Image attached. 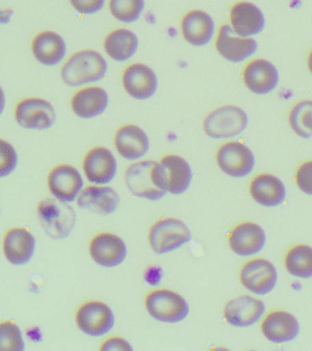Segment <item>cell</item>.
I'll use <instances>...</instances> for the list:
<instances>
[{
    "mask_svg": "<svg viewBox=\"0 0 312 351\" xmlns=\"http://www.w3.org/2000/svg\"><path fill=\"white\" fill-rule=\"evenodd\" d=\"M126 186L134 196L158 200L168 192V180L163 165L153 160L136 162L125 171Z\"/></svg>",
    "mask_w": 312,
    "mask_h": 351,
    "instance_id": "1",
    "label": "cell"
},
{
    "mask_svg": "<svg viewBox=\"0 0 312 351\" xmlns=\"http://www.w3.org/2000/svg\"><path fill=\"white\" fill-rule=\"evenodd\" d=\"M108 63L100 52L85 49L73 54L63 65L62 78L68 86L94 84L105 77Z\"/></svg>",
    "mask_w": 312,
    "mask_h": 351,
    "instance_id": "2",
    "label": "cell"
},
{
    "mask_svg": "<svg viewBox=\"0 0 312 351\" xmlns=\"http://www.w3.org/2000/svg\"><path fill=\"white\" fill-rule=\"evenodd\" d=\"M38 217L47 235L55 240L68 237L76 224V213L73 208L53 197L40 202Z\"/></svg>",
    "mask_w": 312,
    "mask_h": 351,
    "instance_id": "3",
    "label": "cell"
},
{
    "mask_svg": "<svg viewBox=\"0 0 312 351\" xmlns=\"http://www.w3.org/2000/svg\"><path fill=\"white\" fill-rule=\"evenodd\" d=\"M248 114L240 107L224 106L218 107L207 115L204 130L211 138L224 139L238 136L246 128Z\"/></svg>",
    "mask_w": 312,
    "mask_h": 351,
    "instance_id": "4",
    "label": "cell"
},
{
    "mask_svg": "<svg viewBox=\"0 0 312 351\" xmlns=\"http://www.w3.org/2000/svg\"><path fill=\"white\" fill-rule=\"evenodd\" d=\"M149 243L153 251L158 254L175 251L191 240L187 225L174 218L161 219L151 227Z\"/></svg>",
    "mask_w": 312,
    "mask_h": 351,
    "instance_id": "5",
    "label": "cell"
},
{
    "mask_svg": "<svg viewBox=\"0 0 312 351\" xmlns=\"http://www.w3.org/2000/svg\"><path fill=\"white\" fill-rule=\"evenodd\" d=\"M145 306L151 317L164 323H178L189 314L185 299L177 293L167 289L151 292L145 300Z\"/></svg>",
    "mask_w": 312,
    "mask_h": 351,
    "instance_id": "6",
    "label": "cell"
},
{
    "mask_svg": "<svg viewBox=\"0 0 312 351\" xmlns=\"http://www.w3.org/2000/svg\"><path fill=\"white\" fill-rule=\"evenodd\" d=\"M219 169L232 178H245L253 171L255 156L242 143L231 141L221 145L216 153Z\"/></svg>",
    "mask_w": 312,
    "mask_h": 351,
    "instance_id": "7",
    "label": "cell"
},
{
    "mask_svg": "<svg viewBox=\"0 0 312 351\" xmlns=\"http://www.w3.org/2000/svg\"><path fill=\"white\" fill-rule=\"evenodd\" d=\"M76 323L88 336H104L114 328V312L103 302H87L77 311Z\"/></svg>",
    "mask_w": 312,
    "mask_h": 351,
    "instance_id": "8",
    "label": "cell"
},
{
    "mask_svg": "<svg viewBox=\"0 0 312 351\" xmlns=\"http://www.w3.org/2000/svg\"><path fill=\"white\" fill-rule=\"evenodd\" d=\"M243 287L255 295H265L275 288L278 271L270 261L257 258L244 265L240 271Z\"/></svg>",
    "mask_w": 312,
    "mask_h": 351,
    "instance_id": "9",
    "label": "cell"
},
{
    "mask_svg": "<svg viewBox=\"0 0 312 351\" xmlns=\"http://www.w3.org/2000/svg\"><path fill=\"white\" fill-rule=\"evenodd\" d=\"M16 123L22 128L45 130L56 121V112L49 101L40 98H29L19 101L15 110Z\"/></svg>",
    "mask_w": 312,
    "mask_h": 351,
    "instance_id": "10",
    "label": "cell"
},
{
    "mask_svg": "<svg viewBox=\"0 0 312 351\" xmlns=\"http://www.w3.org/2000/svg\"><path fill=\"white\" fill-rule=\"evenodd\" d=\"M122 85L131 97L147 100L155 95L158 79L155 71L144 63L129 65L122 73Z\"/></svg>",
    "mask_w": 312,
    "mask_h": 351,
    "instance_id": "11",
    "label": "cell"
},
{
    "mask_svg": "<svg viewBox=\"0 0 312 351\" xmlns=\"http://www.w3.org/2000/svg\"><path fill=\"white\" fill-rule=\"evenodd\" d=\"M83 171L87 180L96 185H105L114 180L117 172V161L108 148L96 147L85 156Z\"/></svg>",
    "mask_w": 312,
    "mask_h": 351,
    "instance_id": "12",
    "label": "cell"
},
{
    "mask_svg": "<svg viewBox=\"0 0 312 351\" xmlns=\"http://www.w3.org/2000/svg\"><path fill=\"white\" fill-rule=\"evenodd\" d=\"M216 49L224 60L230 62H242L256 53L257 43L252 38L235 35L231 26L224 25L219 29Z\"/></svg>",
    "mask_w": 312,
    "mask_h": 351,
    "instance_id": "13",
    "label": "cell"
},
{
    "mask_svg": "<svg viewBox=\"0 0 312 351\" xmlns=\"http://www.w3.org/2000/svg\"><path fill=\"white\" fill-rule=\"evenodd\" d=\"M92 260L104 267L120 265L127 256V246L122 238L112 233H101L90 241Z\"/></svg>",
    "mask_w": 312,
    "mask_h": 351,
    "instance_id": "14",
    "label": "cell"
},
{
    "mask_svg": "<svg viewBox=\"0 0 312 351\" xmlns=\"http://www.w3.org/2000/svg\"><path fill=\"white\" fill-rule=\"evenodd\" d=\"M49 189L56 199L71 202L79 196L83 186L81 173L70 165H60L49 173Z\"/></svg>",
    "mask_w": 312,
    "mask_h": 351,
    "instance_id": "15",
    "label": "cell"
},
{
    "mask_svg": "<svg viewBox=\"0 0 312 351\" xmlns=\"http://www.w3.org/2000/svg\"><path fill=\"white\" fill-rule=\"evenodd\" d=\"M265 304L259 299L241 295L230 300L224 309L226 322L237 328L253 326L264 315Z\"/></svg>",
    "mask_w": 312,
    "mask_h": 351,
    "instance_id": "16",
    "label": "cell"
},
{
    "mask_svg": "<svg viewBox=\"0 0 312 351\" xmlns=\"http://www.w3.org/2000/svg\"><path fill=\"white\" fill-rule=\"evenodd\" d=\"M243 81L252 93L259 95H268L278 86V71L267 60H254L244 69Z\"/></svg>",
    "mask_w": 312,
    "mask_h": 351,
    "instance_id": "17",
    "label": "cell"
},
{
    "mask_svg": "<svg viewBox=\"0 0 312 351\" xmlns=\"http://www.w3.org/2000/svg\"><path fill=\"white\" fill-rule=\"evenodd\" d=\"M230 249L239 256L248 257L259 254L265 244V233L254 222L237 225L229 234Z\"/></svg>",
    "mask_w": 312,
    "mask_h": 351,
    "instance_id": "18",
    "label": "cell"
},
{
    "mask_svg": "<svg viewBox=\"0 0 312 351\" xmlns=\"http://www.w3.org/2000/svg\"><path fill=\"white\" fill-rule=\"evenodd\" d=\"M230 23L235 35L242 38L259 34L265 21L262 11L250 2H239L230 11Z\"/></svg>",
    "mask_w": 312,
    "mask_h": 351,
    "instance_id": "19",
    "label": "cell"
},
{
    "mask_svg": "<svg viewBox=\"0 0 312 351\" xmlns=\"http://www.w3.org/2000/svg\"><path fill=\"white\" fill-rule=\"evenodd\" d=\"M114 145L120 156L127 160L144 158L150 148L149 137L135 125H125L118 129Z\"/></svg>",
    "mask_w": 312,
    "mask_h": 351,
    "instance_id": "20",
    "label": "cell"
},
{
    "mask_svg": "<svg viewBox=\"0 0 312 351\" xmlns=\"http://www.w3.org/2000/svg\"><path fill=\"white\" fill-rule=\"evenodd\" d=\"M183 38L192 46L203 47L212 40L216 25L212 16L201 10H192L181 22Z\"/></svg>",
    "mask_w": 312,
    "mask_h": 351,
    "instance_id": "21",
    "label": "cell"
},
{
    "mask_svg": "<svg viewBox=\"0 0 312 351\" xmlns=\"http://www.w3.org/2000/svg\"><path fill=\"white\" fill-rule=\"evenodd\" d=\"M261 331L270 342L281 344L292 341L298 336L300 324L297 318L289 312L274 311L263 320Z\"/></svg>",
    "mask_w": 312,
    "mask_h": 351,
    "instance_id": "22",
    "label": "cell"
},
{
    "mask_svg": "<svg viewBox=\"0 0 312 351\" xmlns=\"http://www.w3.org/2000/svg\"><path fill=\"white\" fill-rule=\"evenodd\" d=\"M120 202L119 194L109 186H89L77 197L79 208L101 215L114 213Z\"/></svg>",
    "mask_w": 312,
    "mask_h": 351,
    "instance_id": "23",
    "label": "cell"
},
{
    "mask_svg": "<svg viewBox=\"0 0 312 351\" xmlns=\"http://www.w3.org/2000/svg\"><path fill=\"white\" fill-rule=\"evenodd\" d=\"M109 104V96L103 88L85 87L71 99V109L82 119H92L103 114Z\"/></svg>",
    "mask_w": 312,
    "mask_h": 351,
    "instance_id": "24",
    "label": "cell"
},
{
    "mask_svg": "<svg viewBox=\"0 0 312 351\" xmlns=\"http://www.w3.org/2000/svg\"><path fill=\"white\" fill-rule=\"evenodd\" d=\"M35 247L34 236L21 228H14L8 230L3 241L5 256L14 265L29 263L34 254Z\"/></svg>",
    "mask_w": 312,
    "mask_h": 351,
    "instance_id": "25",
    "label": "cell"
},
{
    "mask_svg": "<svg viewBox=\"0 0 312 351\" xmlns=\"http://www.w3.org/2000/svg\"><path fill=\"white\" fill-rule=\"evenodd\" d=\"M249 191L255 202L264 207H276L286 199L284 183L276 176L271 174L257 176L251 181Z\"/></svg>",
    "mask_w": 312,
    "mask_h": 351,
    "instance_id": "26",
    "label": "cell"
},
{
    "mask_svg": "<svg viewBox=\"0 0 312 351\" xmlns=\"http://www.w3.org/2000/svg\"><path fill=\"white\" fill-rule=\"evenodd\" d=\"M32 52L38 62L46 66L59 64L64 59L67 46L64 40L53 32H43L36 36Z\"/></svg>",
    "mask_w": 312,
    "mask_h": 351,
    "instance_id": "27",
    "label": "cell"
},
{
    "mask_svg": "<svg viewBox=\"0 0 312 351\" xmlns=\"http://www.w3.org/2000/svg\"><path fill=\"white\" fill-rule=\"evenodd\" d=\"M139 40L133 32L118 29L109 33L104 40L103 49L106 54L115 62H127L138 49Z\"/></svg>",
    "mask_w": 312,
    "mask_h": 351,
    "instance_id": "28",
    "label": "cell"
},
{
    "mask_svg": "<svg viewBox=\"0 0 312 351\" xmlns=\"http://www.w3.org/2000/svg\"><path fill=\"white\" fill-rule=\"evenodd\" d=\"M168 180V192L174 195L185 193L191 185L193 172L188 162L177 155H167L161 159Z\"/></svg>",
    "mask_w": 312,
    "mask_h": 351,
    "instance_id": "29",
    "label": "cell"
},
{
    "mask_svg": "<svg viewBox=\"0 0 312 351\" xmlns=\"http://www.w3.org/2000/svg\"><path fill=\"white\" fill-rule=\"evenodd\" d=\"M285 266L291 276L301 279L312 277V247L300 244L293 247L285 257Z\"/></svg>",
    "mask_w": 312,
    "mask_h": 351,
    "instance_id": "30",
    "label": "cell"
},
{
    "mask_svg": "<svg viewBox=\"0 0 312 351\" xmlns=\"http://www.w3.org/2000/svg\"><path fill=\"white\" fill-rule=\"evenodd\" d=\"M290 128L302 138L312 137V101H301L290 110L289 115Z\"/></svg>",
    "mask_w": 312,
    "mask_h": 351,
    "instance_id": "31",
    "label": "cell"
},
{
    "mask_svg": "<svg viewBox=\"0 0 312 351\" xmlns=\"http://www.w3.org/2000/svg\"><path fill=\"white\" fill-rule=\"evenodd\" d=\"M109 8L117 21L131 24L141 16L144 10V0H109Z\"/></svg>",
    "mask_w": 312,
    "mask_h": 351,
    "instance_id": "32",
    "label": "cell"
},
{
    "mask_svg": "<svg viewBox=\"0 0 312 351\" xmlns=\"http://www.w3.org/2000/svg\"><path fill=\"white\" fill-rule=\"evenodd\" d=\"M25 344L18 326L11 322L0 323V350L22 351Z\"/></svg>",
    "mask_w": 312,
    "mask_h": 351,
    "instance_id": "33",
    "label": "cell"
},
{
    "mask_svg": "<svg viewBox=\"0 0 312 351\" xmlns=\"http://www.w3.org/2000/svg\"><path fill=\"white\" fill-rule=\"evenodd\" d=\"M18 155L10 143L0 139V178L7 177L15 170Z\"/></svg>",
    "mask_w": 312,
    "mask_h": 351,
    "instance_id": "34",
    "label": "cell"
},
{
    "mask_svg": "<svg viewBox=\"0 0 312 351\" xmlns=\"http://www.w3.org/2000/svg\"><path fill=\"white\" fill-rule=\"evenodd\" d=\"M296 183L303 193L312 196V161H307L298 167Z\"/></svg>",
    "mask_w": 312,
    "mask_h": 351,
    "instance_id": "35",
    "label": "cell"
},
{
    "mask_svg": "<svg viewBox=\"0 0 312 351\" xmlns=\"http://www.w3.org/2000/svg\"><path fill=\"white\" fill-rule=\"evenodd\" d=\"M76 11L82 15H92L103 10L105 0H70Z\"/></svg>",
    "mask_w": 312,
    "mask_h": 351,
    "instance_id": "36",
    "label": "cell"
},
{
    "mask_svg": "<svg viewBox=\"0 0 312 351\" xmlns=\"http://www.w3.org/2000/svg\"><path fill=\"white\" fill-rule=\"evenodd\" d=\"M101 350H133L131 346L120 337H112L103 343Z\"/></svg>",
    "mask_w": 312,
    "mask_h": 351,
    "instance_id": "37",
    "label": "cell"
},
{
    "mask_svg": "<svg viewBox=\"0 0 312 351\" xmlns=\"http://www.w3.org/2000/svg\"><path fill=\"white\" fill-rule=\"evenodd\" d=\"M13 11L10 10H0V24L8 23L12 16Z\"/></svg>",
    "mask_w": 312,
    "mask_h": 351,
    "instance_id": "38",
    "label": "cell"
},
{
    "mask_svg": "<svg viewBox=\"0 0 312 351\" xmlns=\"http://www.w3.org/2000/svg\"><path fill=\"white\" fill-rule=\"evenodd\" d=\"M5 104V96L4 90H3L1 86H0V115H1L3 111H4Z\"/></svg>",
    "mask_w": 312,
    "mask_h": 351,
    "instance_id": "39",
    "label": "cell"
},
{
    "mask_svg": "<svg viewBox=\"0 0 312 351\" xmlns=\"http://www.w3.org/2000/svg\"><path fill=\"white\" fill-rule=\"evenodd\" d=\"M308 66H309V71H311V73H312V51H311V53H309V55Z\"/></svg>",
    "mask_w": 312,
    "mask_h": 351,
    "instance_id": "40",
    "label": "cell"
}]
</instances>
